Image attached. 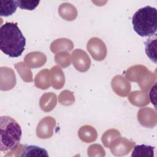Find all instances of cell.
Listing matches in <instances>:
<instances>
[{
	"label": "cell",
	"instance_id": "1",
	"mask_svg": "<svg viewBox=\"0 0 157 157\" xmlns=\"http://www.w3.org/2000/svg\"><path fill=\"white\" fill-rule=\"evenodd\" d=\"M26 38L17 23L6 22L0 28V49L11 58H17L25 50Z\"/></svg>",
	"mask_w": 157,
	"mask_h": 157
},
{
	"label": "cell",
	"instance_id": "2",
	"mask_svg": "<svg viewBox=\"0 0 157 157\" xmlns=\"http://www.w3.org/2000/svg\"><path fill=\"white\" fill-rule=\"evenodd\" d=\"M22 131L18 123L9 116L0 117V151H11L19 145Z\"/></svg>",
	"mask_w": 157,
	"mask_h": 157
},
{
	"label": "cell",
	"instance_id": "3",
	"mask_svg": "<svg viewBox=\"0 0 157 157\" xmlns=\"http://www.w3.org/2000/svg\"><path fill=\"white\" fill-rule=\"evenodd\" d=\"M134 31L141 37H150L157 30V10L155 7L147 6L139 9L132 17Z\"/></svg>",
	"mask_w": 157,
	"mask_h": 157
},
{
	"label": "cell",
	"instance_id": "4",
	"mask_svg": "<svg viewBox=\"0 0 157 157\" xmlns=\"http://www.w3.org/2000/svg\"><path fill=\"white\" fill-rule=\"evenodd\" d=\"M21 156H48L47 151L36 145H23Z\"/></svg>",
	"mask_w": 157,
	"mask_h": 157
},
{
	"label": "cell",
	"instance_id": "5",
	"mask_svg": "<svg viewBox=\"0 0 157 157\" xmlns=\"http://www.w3.org/2000/svg\"><path fill=\"white\" fill-rule=\"evenodd\" d=\"M155 147L145 144L136 145L132 151L131 156L153 157Z\"/></svg>",
	"mask_w": 157,
	"mask_h": 157
},
{
	"label": "cell",
	"instance_id": "6",
	"mask_svg": "<svg viewBox=\"0 0 157 157\" xmlns=\"http://www.w3.org/2000/svg\"><path fill=\"white\" fill-rule=\"evenodd\" d=\"M17 1H0V15L8 17L12 15L17 10Z\"/></svg>",
	"mask_w": 157,
	"mask_h": 157
},
{
	"label": "cell",
	"instance_id": "7",
	"mask_svg": "<svg viewBox=\"0 0 157 157\" xmlns=\"http://www.w3.org/2000/svg\"><path fill=\"white\" fill-rule=\"evenodd\" d=\"M156 34L153 39V36L151 37L148 38L145 42V52L148 58L153 61L155 63H156Z\"/></svg>",
	"mask_w": 157,
	"mask_h": 157
},
{
	"label": "cell",
	"instance_id": "8",
	"mask_svg": "<svg viewBox=\"0 0 157 157\" xmlns=\"http://www.w3.org/2000/svg\"><path fill=\"white\" fill-rule=\"evenodd\" d=\"M18 6L22 9H27L29 10H34L40 2L39 1H17Z\"/></svg>",
	"mask_w": 157,
	"mask_h": 157
}]
</instances>
